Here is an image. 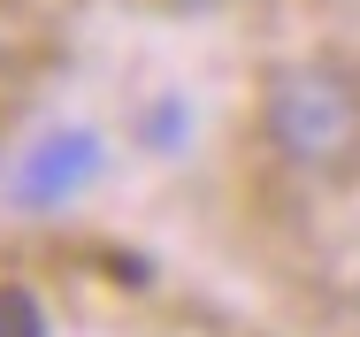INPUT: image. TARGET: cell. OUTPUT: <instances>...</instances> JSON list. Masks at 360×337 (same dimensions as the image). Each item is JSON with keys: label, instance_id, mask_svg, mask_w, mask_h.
I'll return each mask as SVG.
<instances>
[{"label": "cell", "instance_id": "obj_1", "mask_svg": "<svg viewBox=\"0 0 360 337\" xmlns=\"http://www.w3.org/2000/svg\"><path fill=\"white\" fill-rule=\"evenodd\" d=\"M261 131L299 177L353 184L360 177V69L338 62V54H307V62L269 69Z\"/></svg>", "mask_w": 360, "mask_h": 337}, {"label": "cell", "instance_id": "obj_2", "mask_svg": "<svg viewBox=\"0 0 360 337\" xmlns=\"http://www.w3.org/2000/svg\"><path fill=\"white\" fill-rule=\"evenodd\" d=\"M46 161H54V177H84L92 146H84V138H54V146H46ZM39 184H46V169H23V177H15V192H23V200H39Z\"/></svg>", "mask_w": 360, "mask_h": 337}, {"label": "cell", "instance_id": "obj_3", "mask_svg": "<svg viewBox=\"0 0 360 337\" xmlns=\"http://www.w3.org/2000/svg\"><path fill=\"white\" fill-rule=\"evenodd\" d=\"M0 337H46V307L23 284H0Z\"/></svg>", "mask_w": 360, "mask_h": 337}, {"label": "cell", "instance_id": "obj_4", "mask_svg": "<svg viewBox=\"0 0 360 337\" xmlns=\"http://www.w3.org/2000/svg\"><path fill=\"white\" fill-rule=\"evenodd\" d=\"M176 8H230V0H176Z\"/></svg>", "mask_w": 360, "mask_h": 337}]
</instances>
